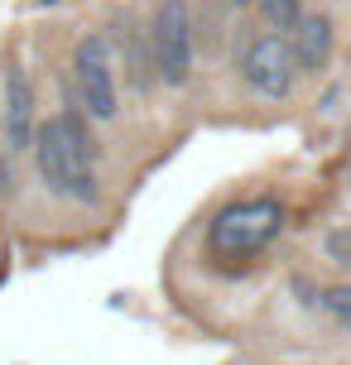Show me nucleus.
Masks as SVG:
<instances>
[{
    "mask_svg": "<svg viewBox=\"0 0 351 365\" xmlns=\"http://www.w3.org/2000/svg\"><path fill=\"white\" fill-rule=\"evenodd\" d=\"M284 231V202L275 197H240L222 207L207 226V245L222 259H250Z\"/></svg>",
    "mask_w": 351,
    "mask_h": 365,
    "instance_id": "f03ea898",
    "label": "nucleus"
},
{
    "mask_svg": "<svg viewBox=\"0 0 351 365\" xmlns=\"http://www.w3.org/2000/svg\"><path fill=\"white\" fill-rule=\"evenodd\" d=\"M39 101H34V82L29 73L10 63L5 68V140L15 154H29L34 149V135H39Z\"/></svg>",
    "mask_w": 351,
    "mask_h": 365,
    "instance_id": "423d86ee",
    "label": "nucleus"
},
{
    "mask_svg": "<svg viewBox=\"0 0 351 365\" xmlns=\"http://www.w3.org/2000/svg\"><path fill=\"white\" fill-rule=\"evenodd\" d=\"M322 250H327V259H332V264L351 269V226H337V231H327Z\"/></svg>",
    "mask_w": 351,
    "mask_h": 365,
    "instance_id": "9d476101",
    "label": "nucleus"
},
{
    "mask_svg": "<svg viewBox=\"0 0 351 365\" xmlns=\"http://www.w3.org/2000/svg\"><path fill=\"white\" fill-rule=\"evenodd\" d=\"M10 192V164H5V149H0V197Z\"/></svg>",
    "mask_w": 351,
    "mask_h": 365,
    "instance_id": "9b49d317",
    "label": "nucleus"
},
{
    "mask_svg": "<svg viewBox=\"0 0 351 365\" xmlns=\"http://www.w3.org/2000/svg\"><path fill=\"white\" fill-rule=\"evenodd\" d=\"M73 82L82 96V110L92 120H116L121 96H116V63H111V43L101 34H82L73 43Z\"/></svg>",
    "mask_w": 351,
    "mask_h": 365,
    "instance_id": "20e7f679",
    "label": "nucleus"
},
{
    "mask_svg": "<svg viewBox=\"0 0 351 365\" xmlns=\"http://www.w3.org/2000/svg\"><path fill=\"white\" fill-rule=\"evenodd\" d=\"M240 77H245V87L265 96V101H284L289 91H294V77H298V63H294V48H289V38L284 34H255L245 43V53H240Z\"/></svg>",
    "mask_w": 351,
    "mask_h": 365,
    "instance_id": "39448f33",
    "label": "nucleus"
},
{
    "mask_svg": "<svg viewBox=\"0 0 351 365\" xmlns=\"http://www.w3.org/2000/svg\"><path fill=\"white\" fill-rule=\"evenodd\" d=\"M34 164H39V178H44V187H49L54 197L82 202V207H96V202H101V182H96V140L87 135V125H82L77 110H63V115L39 120Z\"/></svg>",
    "mask_w": 351,
    "mask_h": 365,
    "instance_id": "f257e3e1",
    "label": "nucleus"
},
{
    "mask_svg": "<svg viewBox=\"0 0 351 365\" xmlns=\"http://www.w3.org/2000/svg\"><path fill=\"white\" fill-rule=\"evenodd\" d=\"M317 308L327 312L337 327L351 331V279H342V284H327V289L317 293Z\"/></svg>",
    "mask_w": 351,
    "mask_h": 365,
    "instance_id": "1a4fd4ad",
    "label": "nucleus"
},
{
    "mask_svg": "<svg viewBox=\"0 0 351 365\" xmlns=\"http://www.w3.org/2000/svg\"><path fill=\"white\" fill-rule=\"evenodd\" d=\"M289 48H294L298 73H322L332 63V48H337V24L327 15H303L298 29L289 34Z\"/></svg>",
    "mask_w": 351,
    "mask_h": 365,
    "instance_id": "0eeeda50",
    "label": "nucleus"
},
{
    "mask_svg": "<svg viewBox=\"0 0 351 365\" xmlns=\"http://www.w3.org/2000/svg\"><path fill=\"white\" fill-rule=\"evenodd\" d=\"M198 63V24H193V5L188 0H154L149 15V68L164 87H188Z\"/></svg>",
    "mask_w": 351,
    "mask_h": 365,
    "instance_id": "7ed1b4c3",
    "label": "nucleus"
},
{
    "mask_svg": "<svg viewBox=\"0 0 351 365\" xmlns=\"http://www.w3.org/2000/svg\"><path fill=\"white\" fill-rule=\"evenodd\" d=\"M260 19L270 24V34H294L298 19H303V5L298 0H260Z\"/></svg>",
    "mask_w": 351,
    "mask_h": 365,
    "instance_id": "6e6552de",
    "label": "nucleus"
}]
</instances>
